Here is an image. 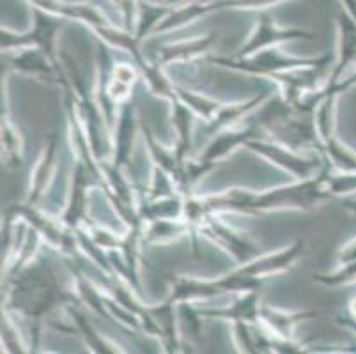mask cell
Returning <instances> with one entry per match:
<instances>
[{"label": "cell", "instance_id": "obj_1", "mask_svg": "<svg viewBox=\"0 0 356 354\" xmlns=\"http://www.w3.org/2000/svg\"><path fill=\"white\" fill-rule=\"evenodd\" d=\"M348 207L353 211V213L356 214V200H353V202H348Z\"/></svg>", "mask_w": 356, "mask_h": 354}, {"label": "cell", "instance_id": "obj_2", "mask_svg": "<svg viewBox=\"0 0 356 354\" xmlns=\"http://www.w3.org/2000/svg\"><path fill=\"white\" fill-rule=\"evenodd\" d=\"M353 312H355V317H356V300L353 301Z\"/></svg>", "mask_w": 356, "mask_h": 354}]
</instances>
